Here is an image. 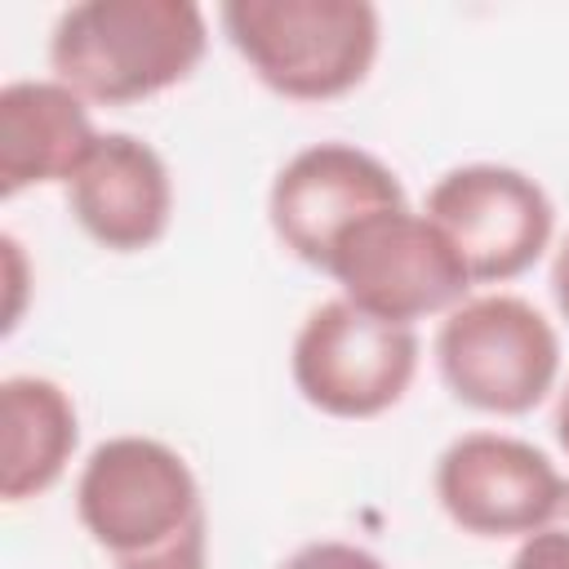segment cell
I'll list each match as a JSON object with an SVG mask.
<instances>
[{
  "label": "cell",
  "instance_id": "cell-1",
  "mask_svg": "<svg viewBox=\"0 0 569 569\" xmlns=\"http://www.w3.org/2000/svg\"><path fill=\"white\" fill-rule=\"evenodd\" d=\"M204 49L209 22L191 0H80L49 31L53 80L98 107L147 102L182 84Z\"/></svg>",
  "mask_w": 569,
  "mask_h": 569
},
{
  "label": "cell",
  "instance_id": "cell-2",
  "mask_svg": "<svg viewBox=\"0 0 569 569\" xmlns=\"http://www.w3.org/2000/svg\"><path fill=\"white\" fill-rule=\"evenodd\" d=\"M218 22L244 67L293 102L360 89L382 44V18L369 0H227Z\"/></svg>",
  "mask_w": 569,
  "mask_h": 569
},
{
  "label": "cell",
  "instance_id": "cell-3",
  "mask_svg": "<svg viewBox=\"0 0 569 569\" xmlns=\"http://www.w3.org/2000/svg\"><path fill=\"white\" fill-rule=\"evenodd\" d=\"M76 516L116 569L209 529L196 471L156 436H111L93 445L76 476Z\"/></svg>",
  "mask_w": 569,
  "mask_h": 569
},
{
  "label": "cell",
  "instance_id": "cell-4",
  "mask_svg": "<svg viewBox=\"0 0 569 569\" xmlns=\"http://www.w3.org/2000/svg\"><path fill=\"white\" fill-rule=\"evenodd\" d=\"M436 369L453 400L516 418L547 400L560 373L551 320L516 293L462 298L436 329Z\"/></svg>",
  "mask_w": 569,
  "mask_h": 569
},
{
  "label": "cell",
  "instance_id": "cell-5",
  "mask_svg": "<svg viewBox=\"0 0 569 569\" xmlns=\"http://www.w3.org/2000/svg\"><path fill=\"white\" fill-rule=\"evenodd\" d=\"M325 276H333L342 298L360 311L409 329L413 320L449 316L471 289L449 236L409 204L360 218L333 244Z\"/></svg>",
  "mask_w": 569,
  "mask_h": 569
},
{
  "label": "cell",
  "instance_id": "cell-6",
  "mask_svg": "<svg viewBox=\"0 0 569 569\" xmlns=\"http://www.w3.org/2000/svg\"><path fill=\"white\" fill-rule=\"evenodd\" d=\"M289 373L311 409L347 422L378 418L405 400L418 373V333L329 298L298 325Z\"/></svg>",
  "mask_w": 569,
  "mask_h": 569
},
{
  "label": "cell",
  "instance_id": "cell-7",
  "mask_svg": "<svg viewBox=\"0 0 569 569\" xmlns=\"http://www.w3.org/2000/svg\"><path fill=\"white\" fill-rule=\"evenodd\" d=\"M422 213L449 236L471 284H502L525 276L551 244V196L525 169L476 160L440 173Z\"/></svg>",
  "mask_w": 569,
  "mask_h": 569
},
{
  "label": "cell",
  "instance_id": "cell-8",
  "mask_svg": "<svg viewBox=\"0 0 569 569\" xmlns=\"http://www.w3.org/2000/svg\"><path fill=\"white\" fill-rule=\"evenodd\" d=\"M400 204L405 187L373 151L351 142H316L280 164L267 191V222L298 262L325 271L333 244L360 218Z\"/></svg>",
  "mask_w": 569,
  "mask_h": 569
},
{
  "label": "cell",
  "instance_id": "cell-9",
  "mask_svg": "<svg viewBox=\"0 0 569 569\" xmlns=\"http://www.w3.org/2000/svg\"><path fill=\"white\" fill-rule=\"evenodd\" d=\"M556 462L502 431H467L436 458V498L471 538H525L542 529L560 502Z\"/></svg>",
  "mask_w": 569,
  "mask_h": 569
},
{
  "label": "cell",
  "instance_id": "cell-10",
  "mask_svg": "<svg viewBox=\"0 0 569 569\" xmlns=\"http://www.w3.org/2000/svg\"><path fill=\"white\" fill-rule=\"evenodd\" d=\"M67 209L80 231L111 253L151 249L173 218V178L160 151L133 133H102L67 182Z\"/></svg>",
  "mask_w": 569,
  "mask_h": 569
},
{
  "label": "cell",
  "instance_id": "cell-11",
  "mask_svg": "<svg viewBox=\"0 0 569 569\" xmlns=\"http://www.w3.org/2000/svg\"><path fill=\"white\" fill-rule=\"evenodd\" d=\"M89 102L62 80H13L0 89V196L71 182L93 142Z\"/></svg>",
  "mask_w": 569,
  "mask_h": 569
},
{
  "label": "cell",
  "instance_id": "cell-12",
  "mask_svg": "<svg viewBox=\"0 0 569 569\" xmlns=\"http://www.w3.org/2000/svg\"><path fill=\"white\" fill-rule=\"evenodd\" d=\"M0 493L4 502H27L49 493L80 440V418L71 396L40 373H9L0 382Z\"/></svg>",
  "mask_w": 569,
  "mask_h": 569
},
{
  "label": "cell",
  "instance_id": "cell-13",
  "mask_svg": "<svg viewBox=\"0 0 569 569\" xmlns=\"http://www.w3.org/2000/svg\"><path fill=\"white\" fill-rule=\"evenodd\" d=\"M507 569H569V480L560 489L551 520L520 538Z\"/></svg>",
  "mask_w": 569,
  "mask_h": 569
},
{
  "label": "cell",
  "instance_id": "cell-14",
  "mask_svg": "<svg viewBox=\"0 0 569 569\" xmlns=\"http://www.w3.org/2000/svg\"><path fill=\"white\" fill-rule=\"evenodd\" d=\"M280 569H387V565L369 547H356L342 538H320V542H307L293 556H284Z\"/></svg>",
  "mask_w": 569,
  "mask_h": 569
},
{
  "label": "cell",
  "instance_id": "cell-15",
  "mask_svg": "<svg viewBox=\"0 0 569 569\" xmlns=\"http://www.w3.org/2000/svg\"><path fill=\"white\" fill-rule=\"evenodd\" d=\"M551 298H556L560 316L569 320V236L560 240V249H556V258H551Z\"/></svg>",
  "mask_w": 569,
  "mask_h": 569
},
{
  "label": "cell",
  "instance_id": "cell-16",
  "mask_svg": "<svg viewBox=\"0 0 569 569\" xmlns=\"http://www.w3.org/2000/svg\"><path fill=\"white\" fill-rule=\"evenodd\" d=\"M556 440H560V449L569 453V387H565L560 400H556Z\"/></svg>",
  "mask_w": 569,
  "mask_h": 569
}]
</instances>
